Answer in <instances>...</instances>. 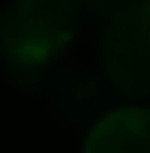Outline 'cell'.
<instances>
[{
    "label": "cell",
    "mask_w": 150,
    "mask_h": 153,
    "mask_svg": "<svg viewBox=\"0 0 150 153\" xmlns=\"http://www.w3.org/2000/svg\"><path fill=\"white\" fill-rule=\"evenodd\" d=\"M75 0H10L0 14V51L21 68H41L72 44Z\"/></svg>",
    "instance_id": "cell-1"
},
{
    "label": "cell",
    "mask_w": 150,
    "mask_h": 153,
    "mask_svg": "<svg viewBox=\"0 0 150 153\" xmlns=\"http://www.w3.org/2000/svg\"><path fill=\"white\" fill-rule=\"evenodd\" d=\"M82 153H150V109L126 105L106 112L89 129Z\"/></svg>",
    "instance_id": "cell-3"
},
{
    "label": "cell",
    "mask_w": 150,
    "mask_h": 153,
    "mask_svg": "<svg viewBox=\"0 0 150 153\" xmlns=\"http://www.w3.org/2000/svg\"><path fill=\"white\" fill-rule=\"evenodd\" d=\"M102 65L123 95H150V0H130L106 24Z\"/></svg>",
    "instance_id": "cell-2"
},
{
    "label": "cell",
    "mask_w": 150,
    "mask_h": 153,
    "mask_svg": "<svg viewBox=\"0 0 150 153\" xmlns=\"http://www.w3.org/2000/svg\"><path fill=\"white\" fill-rule=\"evenodd\" d=\"M126 4H130V0H75V7L85 10L89 17H109V21H113Z\"/></svg>",
    "instance_id": "cell-4"
}]
</instances>
